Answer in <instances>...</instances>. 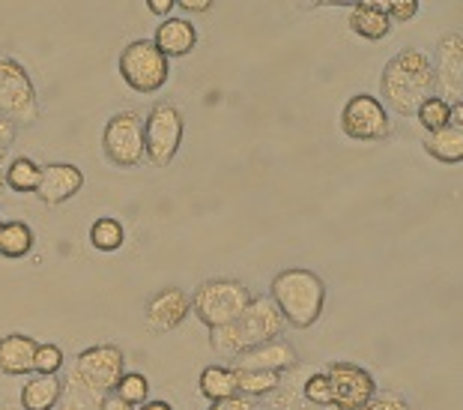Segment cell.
Instances as JSON below:
<instances>
[{
  "label": "cell",
  "instance_id": "6da1fadb",
  "mask_svg": "<svg viewBox=\"0 0 463 410\" xmlns=\"http://www.w3.org/2000/svg\"><path fill=\"white\" fill-rule=\"evenodd\" d=\"M433 96V63L421 48H401L380 75V102L401 117H416L419 105Z\"/></svg>",
  "mask_w": 463,
  "mask_h": 410
},
{
  "label": "cell",
  "instance_id": "7a4b0ae2",
  "mask_svg": "<svg viewBox=\"0 0 463 410\" xmlns=\"http://www.w3.org/2000/svg\"><path fill=\"white\" fill-rule=\"evenodd\" d=\"M269 300L275 302L284 324L297 329H311L320 320L323 306H326V281L305 267L281 270L275 272L269 285Z\"/></svg>",
  "mask_w": 463,
  "mask_h": 410
},
{
  "label": "cell",
  "instance_id": "3957f363",
  "mask_svg": "<svg viewBox=\"0 0 463 410\" xmlns=\"http://www.w3.org/2000/svg\"><path fill=\"white\" fill-rule=\"evenodd\" d=\"M284 327L288 324H284V318L279 315V309H275V302L269 297H251V302L233 324L222 329H210V345L219 357L233 359L242 350L263 345V341L281 338Z\"/></svg>",
  "mask_w": 463,
  "mask_h": 410
},
{
  "label": "cell",
  "instance_id": "277c9868",
  "mask_svg": "<svg viewBox=\"0 0 463 410\" xmlns=\"http://www.w3.org/2000/svg\"><path fill=\"white\" fill-rule=\"evenodd\" d=\"M251 302V291L240 279H206L192 294V311L206 329L233 324Z\"/></svg>",
  "mask_w": 463,
  "mask_h": 410
},
{
  "label": "cell",
  "instance_id": "5b68a950",
  "mask_svg": "<svg viewBox=\"0 0 463 410\" xmlns=\"http://www.w3.org/2000/svg\"><path fill=\"white\" fill-rule=\"evenodd\" d=\"M0 114L15 129L36 126L43 117V105H39V93L31 75L13 57H0Z\"/></svg>",
  "mask_w": 463,
  "mask_h": 410
},
{
  "label": "cell",
  "instance_id": "8992f818",
  "mask_svg": "<svg viewBox=\"0 0 463 410\" xmlns=\"http://www.w3.org/2000/svg\"><path fill=\"white\" fill-rule=\"evenodd\" d=\"M185 117L171 102H156L144 117V159L156 168H167L183 148Z\"/></svg>",
  "mask_w": 463,
  "mask_h": 410
},
{
  "label": "cell",
  "instance_id": "52a82bcc",
  "mask_svg": "<svg viewBox=\"0 0 463 410\" xmlns=\"http://www.w3.org/2000/svg\"><path fill=\"white\" fill-rule=\"evenodd\" d=\"M117 70H120V78L135 93H156L167 84L171 63L156 48L153 39H135V43H129L120 52Z\"/></svg>",
  "mask_w": 463,
  "mask_h": 410
},
{
  "label": "cell",
  "instance_id": "ba28073f",
  "mask_svg": "<svg viewBox=\"0 0 463 410\" xmlns=\"http://www.w3.org/2000/svg\"><path fill=\"white\" fill-rule=\"evenodd\" d=\"M105 159L117 168H137L144 165V117L137 111H117L108 117L102 129Z\"/></svg>",
  "mask_w": 463,
  "mask_h": 410
},
{
  "label": "cell",
  "instance_id": "9c48e42d",
  "mask_svg": "<svg viewBox=\"0 0 463 410\" xmlns=\"http://www.w3.org/2000/svg\"><path fill=\"white\" fill-rule=\"evenodd\" d=\"M341 132L350 141H386L392 135V114L386 111L377 96L371 93H356L344 102L341 109Z\"/></svg>",
  "mask_w": 463,
  "mask_h": 410
},
{
  "label": "cell",
  "instance_id": "30bf717a",
  "mask_svg": "<svg viewBox=\"0 0 463 410\" xmlns=\"http://www.w3.org/2000/svg\"><path fill=\"white\" fill-rule=\"evenodd\" d=\"M123 372H126V354L117 345L84 348L72 363V375L102 396L114 393L117 380L123 377Z\"/></svg>",
  "mask_w": 463,
  "mask_h": 410
},
{
  "label": "cell",
  "instance_id": "8fae6325",
  "mask_svg": "<svg viewBox=\"0 0 463 410\" xmlns=\"http://www.w3.org/2000/svg\"><path fill=\"white\" fill-rule=\"evenodd\" d=\"M326 377L332 386V410H362L377 396V380L356 363H329Z\"/></svg>",
  "mask_w": 463,
  "mask_h": 410
},
{
  "label": "cell",
  "instance_id": "7c38bea8",
  "mask_svg": "<svg viewBox=\"0 0 463 410\" xmlns=\"http://www.w3.org/2000/svg\"><path fill=\"white\" fill-rule=\"evenodd\" d=\"M433 63V91L449 105H463V36L458 31L446 33L437 43Z\"/></svg>",
  "mask_w": 463,
  "mask_h": 410
},
{
  "label": "cell",
  "instance_id": "4fadbf2b",
  "mask_svg": "<svg viewBox=\"0 0 463 410\" xmlns=\"http://www.w3.org/2000/svg\"><path fill=\"white\" fill-rule=\"evenodd\" d=\"M231 363H233L231 368H236V372L288 375L290 368H297L299 357H297V348H293L288 338H272V341H263L258 348L242 350V354L233 357Z\"/></svg>",
  "mask_w": 463,
  "mask_h": 410
},
{
  "label": "cell",
  "instance_id": "5bb4252c",
  "mask_svg": "<svg viewBox=\"0 0 463 410\" xmlns=\"http://www.w3.org/2000/svg\"><path fill=\"white\" fill-rule=\"evenodd\" d=\"M192 315V297L185 294L183 288H162L146 300L144 318L146 327L156 329V333H171V329L183 327V320Z\"/></svg>",
  "mask_w": 463,
  "mask_h": 410
},
{
  "label": "cell",
  "instance_id": "9a60e30c",
  "mask_svg": "<svg viewBox=\"0 0 463 410\" xmlns=\"http://www.w3.org/2000/svg\"><path fill=\"white\" fill-rule=\"evenodd\" d=\"M84 189V174L72 162H48L43 165V180H39L36 198L45 207H61V204L72 201L78 192Z\"/></svg>",
  "mask_w": 463,
  "mask_h": 410
},
{
  "label": "cell",
  "instance_id": "2e32d148",
  "mask_svg": "<svg viewBox=\"0 0 463 410\" xmlns=\"http://www.w3.org/2000/svg\"><path fill=\"white\" fill-rule=\"evenodd\" d=\"M153 43L167 61H171V57H185L194 52V45H198V31H194V24L189 18L167 15L165 22H159V27H156Z\"/></svg>",
  "mask_w": 463,
  "mask_h": 410
},
{
  "label": "cell",
  "instance_id": "e0dca14e",
  "mask_svg": "<svg viewBox=\"0 0 463 410\" xmlns=\"http://www.w3.org/2000/svg\"><path fill=\"white\" fill-rule=\"evenodd\" d=\"M39 341L27 333H9L0 338V375L24 377L33 375V357Z\"/></svg>",
  "mask_w": 463,
  "mask_h": 410
},
{
  "label": "cell",
  "instance_id": "ac0fdd59",
  "mask_svg": "<svg viewBox=\"0 0 463 410\" xmlns=\"http://www.w3.org/2000/svg\"><path fill=\"white\" fill-rule=\"evenodd\" d=\"M350 31L364 43H380L392 31L389 15L383 13V0H362L350 9Z\"/></svg>",
  "mask_w": 463,
  "mask_h": 410
},
{
  "label": "cell",
  "instance_id": "d6986e66",
  "mask_svg": "<svg viewBox=\"0 0 463 410\" xmlns=\"http://www.w3.org/2000/svg\"><path fill=\"white\" fill-rule=\"evenodd\" d=\"M63 396V377L57 375H36L24 380L22 396H18V407L22 410H57Z\"/></svg>",
  "mask_w": 463,
  "mask_h": 410
},
{
  "label": "cell",
  "instance_id": "ffe728a7",
  "mask_svg": "<svg viewBox=\"0 0 463 410\" xmlns=\"http://www.w3.org/2000/svg\"><path fill=\"white\" fill-rule=\"evenodd\" d=\"M36 246V234L27 222H4L0 224V258L6 261H22L33 252Z\"/></svg>",
  "mask_w": 463,
  "mask_h": 410
},
{
  "label": "cell",
  "instance_id": "44dd1931",
  "mask_svg": "<svg viewBox=\"0 0 463 410\" xmlns=\"http://www.w3.org/2000/svg\"><path fill=\"white\" fill-rule=\"evenodd\" d=\"M421 148L428 156H433L439 165H458L463 159V129L446 126L439 132H430L421 138Z\"/></svg>",
  "mask_w": 463,
  "mask_h": 410
},
{
  "label": "cell",
  "instance_id": "7402d4cb",
  "mask_svg": "<svg viewBox=\"0 0 463 410\" xmlns=\"http://www.w3.org/2000/svg\"><path fill=\"white\" fill-rule=\"evenodd\" d=\"M6 189H13L18 195H36L39 180H43V165L33 162L31 156H15L9 162V168H4Z\"/></svg>",
  "mask_w": 463,
  "mask_h": 410
},
{
  "label": "cell",
  "instance_id": "603a6c76",
  "mask_svg": "<svg viewBox=\"0 0 463 410\" xmlns=\"http://www.w3.org/2000/svg\"><path fill=\"white\" fill-rule=\"evenodd\" d=\"M198 389L210 402H222V398L236 396V377L231 366H206L198 377Z\"/></svg>",
  "mask_w": 463,
  "mask_h": 410
},
{
  "label": "cell",
  "instance_id": "cb8c5ba5",
  "mask_svg": "<svg viewBox=\"0 0 463 410\" xmlns=\"http://www.w3.org/2000/svg\"><path fill=\"white\" fill-rule=\"evenodd\" d=\"M102 402V393H96L93 386L81 384L72 372L63 380V396H61V405L57 410H99Z\"/></svg>",
  "mask_w": 463,
  "mask_h": 410
},
{
  "label": "cell",
  "instance_id": "d4e9b609",
  "mask_svg": "<svg viewBox=\"0 0 463 410\" xmlns=\"http://www.w3.org/2000/svg\"><path fill=\"white\" fill-rule=\"evenodd\" d=\"M233 377H236V396L249 398H263V396H272L275 389L281 386V377L284 375H269V372H236L233 368Z\"/></svg>",
  "mask_w": 463,
  "mask_h": 410
},
{
  "label": "cell",
  "instance_id": "484cf974",
  "mask_svg": "<svg viewBox=\"0 0 463 410\" xmlns=\"http://www.w3.org/2000/svg\"><path fill=\"white\" fill-rule=\"evenodd\" d=\"M123 243H126V231L114 216H99L90 224V246L96 252H117L123 249Z\"/></svg>",
  "mask_w": 463,
  "mask_h": 410
},
{
  "label": "cell",
  "instance_id": "4316f807",
  "mask_svg": "<svg viewBox=\"0 0 463 410\" xmlns=\"http://www.w3.org/2000/svg\"><path fill=\"white\" fill-rule=\"evenodd\" d=\"M416 120L421 123V129H425V135L446 129V126H451V105H449L446 100H439L437 93H433V96H428V100L419 105Z\"/></svg>",
  "mask_w": 463,
  "mask_h": 410
},
{
  "label": "cell",
  "instance_id": "83f0119b",
  "mask_svg": "<svg viewBox=\"0 0 463 410\" xmlns=\"http://www.w3.org/2000/svg\"><path fill=\"white\" fill-rule=\"evenodd\" d=\"M114 396L120 398V402L137 407L150 398V380L141 372H123V377L117 380V386H114Z\"/></svg>",
  "mask_w": 463,
  "mask_h": 410
},
{
  "label": "cell",
  "instance_id": "f1b7e54d",
  "mask_svg": "<svg viewBox=\"0 0 463 410\" xmlns=\"http://www.w3.org/2000/svg\"><path fill=\"white\" fill-rule=\"evenodd\" d=\"M299 396H302V402L311 407H332V386H329L326 372H314L311 377H305Z\"/></svg>",
  "mask_w": 463,
  "mask_h": 410
},
{
  "label": "cell",
  "instance_id": "f546056e",
  "mask_svg": "<svg viewBox=\"0 0 463 410\" xmlns=\"http://www.w3.org/2000/svg\"><path fill=\"white\" fill-rule=\"evenodd\" d=\"M66 363L61 345L54 341H43L36 348V357H33V375H61V368Z\"/></svg>",
  "mask_w": 463,
  "mask_h": 410
},
{
  "label": "cell",
  "instance_id": "4dcf8cb0",
  "mask_svg": "<svg viewBox=\"0 0 463 410\" xmlns=\"http://www.w3.org/2000/svg\"><path fill=\"white\" fill-rule=\"evenodd\" d=\"M419 9V0H383V13L389 15V22H412Z\"/></svg>",
  "mask_w": 463,
  "mask_h": 410
},
{
  "label": "cell",
  "instance_id": "1f68e13d",
  "mask_svg": "<svg viewBox=\"0 0 463 410\" xmlns=\"http://www.w3.org/2000/svg\"><path fill=\"white\" fill-rule=\"evenodd\" d=\"M362 410H410V402L401 393H395V389H383V393L377 389V396Z\"/></svg>",
  "mask_w": 463,
  "mask_h": 410
},
{
  "label": "cell",
  "instance_id": "d6a6232c",
  "mask_svg": "<svg viewBox=\"0 0 463 410\" xmlns=\"http://www.w3.org/2000/svg\"><path fill=\"white\" fill-rule=\"evenodd\" d=\"M206 410H258V407H254V402H249V398L231 396V398H222V402H213Z\"/></svg>",
  "mask_w": 463,
  "mask_h": 410
},
{
  "label": "cell",
  "instance_id": "836d02e7",
  "mask_svg": "<svg viewBox=\"0 0 463 410\" xmlns=\"http://www.w3.org/2000/svg\"><path fill=\"white\" fill-rule=\"evenodd\" d=\"M176 6H180L183 13H210L215 4L213 0H176Z\"/></svg>",
  "mask_w": 463,
  "mask_h": 410
},
{
  "label": "cell",
  "instance_id": "e575fe53",
  "mask_svg": "<svg viewBox=\"0 0 463 410\" xmlns=\"http://www.w3.org/2000/svg\"><path fill=\"white\" fill-rule=\"evenodd\" d=\"M15 132H18L15 126L9 123L4 114H0V148H4V150H9V144L15 141Z\"/></svg>",
  "mask_w": 463,
  "mask_h": 410
},
{
  "label": "cell",
  "instance_id": "d590c367",
  "mask_svg": "<svg viewBox=\"0 0 463 410\" xmlns=\"http://www.w3.org/2000/svg\"><path fill=\"white\" fill-rule=\"evenodd\" d=\"M174 6H176V0H146V9H150L153 15H159V18L171 15Z\"/></svg>",
  "mask_w": 463,
  "mask_h": 410
},
{
  "label": "cell",
  "instance_id": "8d00e7d4",
  "mask_svg": "<svg viewBox=\"0 0 463 410\" xmlns=\"http://www.w3.org/2000/svg\"><path fill=\"white\" fill-rule=\"evenodd\" d=\"M99 410H135L132 405H126V402H120L114 393H108V396H102V402H99Z\"/></svg>",
  "mask_w": 463,
  "mask_h": 410
},
{
  "label": "cell",
  "instance_id": "74e56055",
  "mask_svg": "<svg viewBox=\"0 0 463 410\" xmlns=\"http://www.w3.org/2000/svg\"><path fill=\"white\" fill-rule=\"evenodd\" d=\"M135 410H174L171 402H165V398H146L144 405H137Z\"/></svg>",
  "mask_w": 463,
  "mask_h": 410
},
{
  "label": "cell",
  "instance_id": "f35d334b",
  "mask_svg": "<svg viewBox=\"0 0 463 410\" xmlns=\"http://www.w3.org/2000/svg\"><path fill=\"white\" fill-rule=\"evenodd\" d=\"M6 195V177H4V168H0V198Z\"/></svg>",
  "mask_w": 463,
  "mask_h": 410
},
{
  "label": "cell",
  "instance_id": "ab89813d",
  "mask_svg": "<svg viewBox=\"0 0 463 410\" xmlns=\"http://www.w3.org/2000/svg\"><path fill=\"white\" fill-rule=\"evenodd\" d=\"M4 159H6V150H4V148H0V162H4Z\"/></svg>",
  "mask_w": 463,
  "mask_h": 410
},
{
  "label": "cell",
  "instance_id": "60d3db41",
  "mask_svg": "<svg viewBox=\"0 0 463 410\" xmlns=\"http://www.w3.org/2000/svg\"><path fill=\"white\" fill-rule=\"evenodd\" d=\"M6 410H22V407H6Z\"/></svg>",
  "mask_w": 463,
  "mask_h": 410
},
{
  "label": "cell",
  "instance_id": "b9f144b4",
  "mask_svg": "<svg viewBox=\"0 0 463 410\" xmlns=\"http://www.w3.org/2000/svg\"><path fill=\"white\" fill-rule=\"evenodd\" d=\"M0 224H4V222H0Z\"/></svg>",
  "mask_w": 463,
  "mask_h": 410
}]
</instances>
